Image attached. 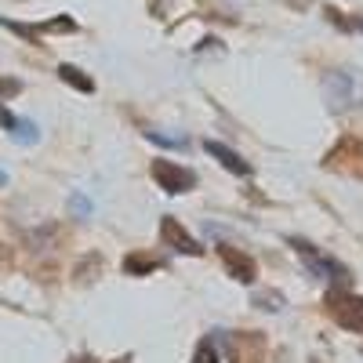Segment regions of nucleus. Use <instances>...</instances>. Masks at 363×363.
Listing matches in <instances>:
<instances>
[{"label":"nucleus","mask_w":363,"mask_h":363,"mask_svg":"<svg viewBox=\"0 0 363 363\" xmlns=\"http://www.w3.org/2000/svg\"><path fill=\"white\" fill-rule=\"evenodd\" d=\"M327 313L335 316L342 327L359 330V335H363V298L352 294L349 287H335L327 294Z\"/></svg>","instance_id":"nucleus-1"},{"label":"nucleus","mask_w":363,"mask_h":363,"mask_svg":"<svg viewBox=\"0 0 363 363\" xmlns=\"http://www.w3.org/2000/svg\"><path fill=\"white\" fill-rule=\"evenodd\" d=\"M0 124L11 128L15 142H37V124H29V120H15L8 109H0Z\"/></svg>","instance_id":"nucleus-7"},{"label":"nucleus","mask_w":363,"mask_h":363,"mask_svg":"<svg viewBox=\"0 0 363 363\" xmlns=\"http://www.w3.org/2000/svg\"><path fill=\"white\" fill-rule=\"evenodd\" d=\"M58 80H66L69 87H77V91H84V95H91V91H95V80H91V77H84L77 66H58Z\"/></svg>","instance_id":"nucleus-8"},{"label":"nucleus","mask_w":363,"mask_h":363,"mask_svg":"<svg viewBox=\"0 0 363 363\" xmlns=\"http://www.w3.org/2000/svg\"><path fill=\"white\" fill-rule=\"evenodd\" d=\"M218 255H222V262H225V269L233 272V277L240 280V284H255V277H258V269H255V262L247 258V255H240L233 244H222L218 247Z\"/></svg>","instance_id":"nucleus-5"},{"label":"nucleus","mask_w":363,"mask_h":363,"mask_svg":"<svg viewBox=\"0 0 363 363\" xmlns=\"http://www.w3.org/2000/svg\"><path fill=\"white\" fill-rule=\"evenodd\" d=\"M77 363H91V359H77Z\"/></svg>","instance_id":"nucleus-14"},{"label":"nucleus","mask_w":363,"mask_h":363,"mask_svg":"<svg viewBox=\"0 0 363 363\" xmlns=\"http://www.w3.org/2000/svg\"><path fill=\"white\" fill-rule=\"evenodd\" d=\"M153 269H160V262L157 258H145V255H128V262H124L128 277H145V272H153Z\"/></svg>","instance_id":"nucleus-9"},{"label":"nucleus","mask_w":363,"mask_h":363,"mask_svg":"<svg viewBox=\"0 0 363 363\" xmlns=\"http://www.w3.org/2000/svg\"><path fill=\"white\" fill-rule=\"evenodd\" d=\"M291 247L298 251V258L306 262V269L313 272V277H327V280H335L338 287H349L352 280H349V272L338 265V262H330V258H323V255H316V247L313 244H306V240H291Z\"/></svg>","instance_id":"nucleus-2"},{"label":"nucleus","mask_w":363,"mask_h":363,"mask_svg":"<svg viewBox=\"0 0 363 363\" xmlns=\"http://www.w3.org/2000/svg\"><path fill=\"white\" fill-rule=\"evenodd\" d=\"M18 91H22L18 80H4V77H0V99H4V95H18Z\"/></svg>","instance_id":"nucleus-11"},{"label":"nucleus","mask_w":363,"mask_h":363,"mask_svg":"<svg viewBox=\"0 0 363 363\" xmlns=\"http://www.w3.org/2000/svg\"><path fill=\"white\" fill-rule=\"evenodd\" d=\"M193 363H215V342H203L193 356Z\"/></svg>","instance_id":"nucleus-10"},{"label":"nucleus","mask_w":363,"mask_h":363,"mask_svg":"<svg viewBox=\"0 0 363 363\" xmlns=\"http://www.w3.org/2000/svg\"><path fill=\"white\" fill-rule=\"evenodd\" d=\"M203 149H207L211 157H218V164H222V167H229L233 174H251V164H247L244 157H240V153H233L229 145H222V142H203Z\"/></svg>","instance_id":"nucleus-6"},{"label":"nucleus","mask_w":363,"mask_h":363,"mask_svg":"<svg viewBox=\"0 0 363 363\" xmlns=\"http://www.w3.org/2000/svg\"><path fill=\"white\" fill-rule=\"evenodd\" d=\"M359 29H363V22H359Z\"/></svg>","instance_id":"nucleus-15"},{"label":"nucleus","mask_w":363,"mask_h":363,"mask_svg":"<svg viewBox=\"0 0 363 363\" xmlns=\"http://www.w3.org/2000/svg\"><path fill=\"white\" fill-rule=\"evenodd\" d=\"M153 178H157V186L164 189V193H189L193 186H196V174L189 171V167H182V164H174V160H153Z\"/></svg>","instance_id":"nucleus-3"},{"label":"nucleus","mask_w":363,"mask_h":363,"mask_svg":"<svg viewBox=\"0 0 363 363\" xmlns=\"http://www.w3.org/2000/svg\"><path fill=\"white\" fill-rule=\"evenodd\" d=\"M116 363H131V356H120V359H116Z\"/></svg>","instance_id":"nucleus-13"},{"label":"nucleus","mask_w":363,"mask_h":363,"mask_svg":"<svg viewBox=\"0 0 363 363\" xmlns=\"http://www.w3.org/2000/svg\"><path fill=\"white\" fill-rule=\"evenodd\" d=\"M73 215H91V200H84V196H73Z\"/></svg>","instance_id":"nucleus-12"},{"label":"nucleus","mask_w":363,"mask_h":363,"mask_svg":"<svg viewBox=\"0 0 363 363\" xmlns=\"http://www.w3.org/2000/svg\"><path fill=\"white\" fill-rule=\"evenodd\" d=\"M160 236H164V244H171L174 251H182V255H203V247L196 244V240L186 233V229H182V222H174V218H164L160 222Z\"/></svg>","instance_id":"nucleus-4"}]
</instances>
